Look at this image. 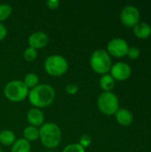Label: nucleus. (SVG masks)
Masks as SVG:
<instances>
[{
  "instance_id": "nucleus-1",
  "label": "nucleus",
  "mask_w": 151,
  "mask_h": 152,
  "mask_svg": "<svg viewBox=\"0 0 151 152\" xmlns=\"http://www.w3.org/2000/svg\"><path fill=\"white\" fill-rule=\"evenodd\" d=\"M55 90L48 84H39L29 90L28 99L34 108L43 109L50 106L55 99Z\"/></svg>"
},
{
  "instance_id": "nucleus-2",
  "label": "nucleus",
  "mask_w": 151,
  "mask_h": 152,
  "mask_svg": "<svg viewBox=\"0 0 151 152\" xmlns=\"http://www.w3.org/2000/svg\"><path fill=\"white\" fill-rule=\"evenodd\" d=\"M39 140L47 149H55L61 141V130L54 123H44L39 127Z\"/></svg>"
},
{
  "instance_id": "nucleus-3",
  "label": "nucleus",
  "mask_w": 151,
  "mask_h": 152,
  "mask_svg": "<svg viewBox=\"0 0 151 152\" xmlns=\"http://www.w3.org/2000/svg\"><path fill=\"white\" fill-rule=\"evenodd\" d=\"M29 90L22 80L15 79L9 81L4 88L5 98L12 102H20L28 98Z\"/></svg>"
},
{
  "instance_id": "nucleus-4",
  "label": "nucleus",
  "mask_w": 151,
  "mask_h": 152,
  "mask_svg": "<svg viewBox=\"0 0 151 152\" xmlns=\"http://www.w3.org/2000/svg\"><path fill=\"white\" fill-rule=\"evenodd\" d=\"M45 72L52 77H61L69 69V62L65 57L60 54L49 55L44 63Z\"/></svg>"
},
{
  "instance_id": "nucleus-5",
  "label": "nucleus",
  "mask_w": 151,
  "mask_h": 152,
  "mask_svg": "<svg viewBox=\"0 0 151 152\" xmlns=\"http://www.w3.org/2000/svg\"><path fill=\"white\" fill-rule=\"evenodd\" d=\"M90 66L92 69L98 74H107L110 71L112 61L110 55L103 49L95 50L90 57Z\"/></svg>"
},
{
  "instance_id": "nucleus-6",
  "label": "nucleus",
  "mask_w": 151,
  "mask_h": 152,
  "mask_svg": "<svg viewBox=\"0 0 151 152\" xmlns=\"http://www.w3.org/2000/svg\"><path fill=\"white\" fill-rule=\"evenodd\" d=\"M97 106L101 112L107 116H111L115 115L119 109V101L117 96L112 92H103L98 97Z\"/></svg>"
},
{
  "instance_id": "nucleus-7",
  "label": "nucleus",
  "mask_w": 151,
  "mask_h": 152,
  "mask_svg": "<svg viewBox=\"0 0 151 152\" xmlns=\"http://www.w3.org/2000/svg\"><path fill=\"white\" fill-rule=\"evenodd\" d=\"M129 45L127 42L121 38L116 37L111 39L107 45V52L110 56L121 58L127 54Z\"/></svg>"
},
{
  "instance_id": "nucleus-8",
  "label": "nucleus",
  "mask_w": 151,
  "mask_h": 152,
  "mask_svg": "<svg viewBox=\"0 0 151 152\" xmlns=\"http://www.w3.org/2000/svg\"><path fill=\"white\" fill-rule=\"evenodd\" d=\"M120 19L125 26L134 27L140 20V12L134 5H125L120 12Z\"/></svg>"
},
{
  "instance_id": "nucleus-9",
  "label": "nucleus",
  "mask_w": 151,
  "mask_h": 152,
  "mask_svg": "<svg viewBox=\"0 0 151 152\" xmlns=\"http://www.w3.org/2000/svg\"><path fill=\"white\" fill-rule=\"evenodd\" d=\"M110 72V75L115 80L124 81L131 76L132 69L129 64L123 61H118L111 66Z\"/></svg>"
},
{
  "instance_id": "nucleus-10",
  "label": "nucleus",
  "mask_w": 151,
  "mask_h": 152,
  "mask_svg": "<svg viewBox=\"0 0 151 152\" xmlns=\"http://www.w3.org/2000/svg\"><path fill=\"white\" fill-rule=\"evenodd\" d=\"M49 43V36L43 31L33 32L28 38V46L38 50L45 47Z\"/></svg>"
},
{
  "instance_id": "nucleus-11",
  "label": "nucleus",
  "mask_w": 151,
  "mask_h": 152,
  "mask_svg": "<svg viewBox=\"0 0 151 152\" xmlns=\"http://www.w3.org/2000/svg\"><path fill=\"white\" fill-rule=\"evenodd\" d=\"M26 118L29 126L38 128L44 123V114L41 109L37 108H31L27 112Z\"/></svg>"
},
{
  "instance_id": "nucleus-12",
  "label": "nucleus",
  "mask_w": 151,
  "mask_h": 152,
  "mask_svg": "<svg viewBox=\"0 0 151 152\" xmlns=\"http://www.w3.org/2000/svg\"><path fill=\"white\" fill-rule=\"evenodd\" d=\"M117 121L122 126H129L133 121V116L132 112L126 109H118L115 113Z\"/></svg>"
},
{
  "instance_id": "nucleus-13",
  "label": "nucleus",
  "mask_w": 151,
  "mask_h": 152,
  "mask_svg": "<svg viewBox=\"0 0 151 152\" xmlns=\"http://www.w3.org/2000/svg\"><path fill=\"white\" fill-rule=\"evenodd\" d=\"M133 32L139 38H147L150 36L151 27L146 22H138L133 27Z\"/></svg>"
},
{
  "instance_id": "nucleus-14",
  "label": "nucleus",
  "mask_w": 151,
  "mask_h": 152,
  "mask_svg": "<svg viewBox=\"0 0 151 152\" xmlns=\"http://www.w3.org/2000/svg\"><path fill=\"white\" fill-rule=\"evenodd\" d=\"M23 139L28 141V142H35L39 139V128L32 126H28L24 128L23 132Z\"/></svg>"
},
{
  "instance_id": "nucleus-15",
  "label": "nucleus",
  "mask_w": 151,
  "mask_h": 152,
  "mask_svg": "<svg viewBox=\"0 0 151 152\" xmlns=\"http://www.w3.org/2000/svg\"><path fill=\"white\" fill-rule=\"evenodd\" d=\"M11 152H31L30 142L23 138L17 139L15 142L12 145Z\"/></svg>"
},
{
  "instance_id": "nucleus-16",
  "label": "nucleus",
  "mask_w": 151,
  "mask_h": 152,
  "mask_svg": "<svg viewBox=\"0 0 151 152\" xmlns=\"http://www.w3.org/2000/svg\"><path fill=\"white\" fill-rule=\"evenodd\" d=\"M16 141L15 134L11 130H3L0 132V143L4 146H12Z\"/></svg>"
},
{
  "instance_id": "nucleus-17",
  "label": "nucleus",
  "mask_w": 151,
  "mask_h": 152,
  "mask_svg": "<svg viewBox=\"0 0 151 152\" xmlns=\"http://www.w3.org/2000/svg\"><path fill=\"white\" fill-rule=\"evenodd\" d=\"M115 86V79L110 74H104L100 79V86L103 92H111Z\"/></svg>"
},
{
  "instance_id": "nucleus-18",
  "label": "nucleus",
  "mask_w": 151,
  "mask_h": 152,
  "mask_svg": "<svg viewBox=\"0 0 151 152\" xmlns=\"http://www.w3.org/2000/svg\"><path fill=\"white\" fill-rule=\"evenodd\" d=\"M22 81L28 90H31L34 87H36L37 85H39V77L35 73H28L24 77Z\"/></svg>"
},
{
  "instance_id": "nucleus-19",
  "label": "nucleus",
  "mask_w": 151,
  "mask_h": 152,
  "mask_svg": "<svg viewBox=\"0 0 151 152\" xmlns=\"http://www.w3.org/2000/svg\"><path fill=\"white\" fill-rule=\"evenodd\" d=\"M12 9L9 4H0V22L7 20L12 14Z\"/></svg>"
},
{
  "instance_id": "nucleus-20",
  "label": "nucleus",
  "mask_w": 151,
  "mask_h": 152,
  "mask_svg": "<svg viewBox=\"0 0 151 152\" xmlns=\"http://www.w3.org/2000/svg\"><path fill=\"white\" fill-rule=\"evenodd\" d=\"M23 58L25 61H27L28 62L34 61L37 58V50H36L30 46L27 47L23 52Z\"/></svg>"
},
{
  "instance_id": "nucleus-21",
  "label": "nucleus",
  "mask_w": 151,
  "mask_h": 152,
  "mask_svg": "<svg viewBox=\"0 0 151 152\" xmlns=\"http://www.w3.org/2000/svg\"><path fill=\"white\" fill-rule=\"evenodd\" d=\"M62 152H85V149H84L78 143H71L67 145Z\"/></svg>"
},
{
  "instance_id": "nucleus-22",
  "label": "nucleus",
  "mask_w": 151,
  "mask_h": 152,
  "mask_svg": "<svg viewBox=\"0 0 151 152\" xmlns=\"http://www.w3.org/2000/svg\"><path fill=\"white\" fill-rule=\"evenodd\" d=\"M78 144L80 146H82L84 149L88 148L92 144V137L89 134H83V135H81L80 138H79Z\"/></svg>"
},
{
  "instance_id": "nucleus-23",
  "label": "nucleus",
  "mask_w": 151,
  "mask_h": 152,
  "mask_svg": "<svg viewBox=\"0 0 151 152\" xmlns=\"http://www.w3.org/2000/svg\"><path fill=\"white\" fill-rule=\"evenodd\" d=\"M78 89H79V86L76 83H69L65 87V91L68 94H70V95H74L76 94L77 92H78Z\"/></svg>"
},
{
  "instance_id": "nucleus-24",
  "label": "nucleus",
  "mask_w": 151,
  "mask_h": 152,
  "mask_svg": "<svg viewBox=\"0 0 151 152\" xmlns=\"http://www.w3.org/2000/svg\"><path fill=\"white\" fill-rule=\"evenodd\" d=\"M140 49L136 46H132V47H129L128 49V52H127V55L129 56L130 59L132 60H135L139 57L140 55Z\"/></svg>"
},
{
  "instance_id": "nucleus-25",
  "label": "nucleus",
  "mask_w": 151,
  "mask_h": 152,
  "mask_svg": "<svg viewBox=\"0 0 151 152\" xmlns=\"http://www.w3.org/2000/svg\"><path fill=\"white\" fill-rule=\"evenodd\" d=\"M46 5L51 10H55L59 8L60 6V1L59 0H48L46 2Z\"/></svg>"
},
{
  "instance_id": "nucleus-26",
  "label": "nucleus",
  "mask_w": 151,
  "mask_h": 152,
  "mask_svg": "<svg viewBox=\"0 0 151 152\" xmlns=\"http://www.w3.org/2000/svg\"><path fill=\"white\" fill-rule=\"evenodd\" d=\"M6 36H7V28L2 22H0V41L4 40L6 37Z\"/></svg>"
},
{
  "instance_id": "nucleus-27",
  "label": "nucleus",
  "mask_w": 151,
  "mask_h": 152,
  "mask_svg": "<svg viewBox=\"0 0 151 152\" xmlns=\"http://www.w3.org/2000/svg\"><path fill=\"white\" fill-rule=\"evenodd\" d=\"M0 152H2V149H1V147H0Z\"/></svg>"
},
{
  "instance_id": "nucleus-28",
  "label": "nucleus",
  "mask_w": 151,
  "mask_h": 152,
  "mask_svg": "<svg viewBox=\"0 0 151 152\" xmlns=\"http://www.w3.org/2000/svg\"><path fill=\"white\" fill-rule=\"evenodd\" d=\"M48 152H53V151H48Z\"/></svg>"
}]
</instances>
